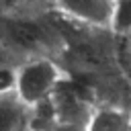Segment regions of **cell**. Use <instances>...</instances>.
<instances>
[{
	"label": "cell",
	"instance_id": "cell-6",
	"mask_svg": "<svg viewBox=\"0 0 131 131\" xmlns=\"http://www.w3.org/2000/svg\"><path fill=\"white\" fill-rule=\"evenodd\" d=\"M27 131H84V121H53L45 127H29Z\"/></svg>",
	"mask_w": 131,
	"mask_h": 131
},
{
	"label": "cell",
	"instance_id": "cell-8",
	"mask_svg": "<svg viewBox=\"0 0 131 131\" xmlns=\"http://www.w3.org/2000/svg\"><path fill=\"white\" fill-rule=\"evenodd\" d=\"M129 43H127V55H129V61H131V35H127Z\"/></svg>",
	"mask_w": 131,
	"mask_h": 131
},
{
	"label": "cell",
	"instance_id": "cell-2",
	"mask_svg": "<svg viewBox=\"0 0 131 131\" xmlns=\"http://www.w3.org/2000/svg\"><path fill=\"white\" fill-rule=\"evenodd\" d=\"M55 6L66 16L78 23L98 29H111L115 0H55Z\"/></svg>",
	"mask_w": 131,
	"mask_h": 131
},
{
	"label": "cell",
	"instance_id": "cell-7",
	"mask_svg": "<svg viewBox=\"0 0 131 131\" xmlns=\"http://www.w3.org/2000/svg\"><path fill=\"white\" fill-rule=\"evenodd\" d=\"M14 82H16V68L0 63V96L14 92Z\"/></svg>",
	"mask_w": 131,
	"mask_h": 131
},
{
	"label": "cell",
	"instance_id": "cell-3",
	"mask_svg": "<svg viewBox=\"0 0 131 131\" xmlns=\"http://www.w3.org/2000/svg\"><path fill=\"white\" fill-rule=\"evenodd\" d=\"M84 131H131V115L123 108L100 106L84 119Z\"/></svg>",
	"mask_w": 131,
	"mask_h": 131
},
{
	"label": "cell",
	"instance_id": "cell-5",
	"mask_svg": "<svg viewBox=\"0 0 131 131\" xmlns=\"http://www.w3.org/2000/svg\"><path fill=\"white\" fill-rule=\"evenodd\" d=\"M111 31L117 35H131V0H115Z\"/></svg>",
	"mask_w": 131,
	"mask_h": 131
},
{
	"label": "cell",
	"instance_id": "cell-4",
	"mask_svg": "<svg viewBox=\"0 0 131 131\" xmlns=\"http://www.w3.org/2000/svg\"><path fill=\"white\" fill-rule=\"evenodd\" d=\"M31 108L25 106L14 92L0 96V131H27Z\"/></svg>",
	"mask_w": 131,
	"mask_h": 131
},
{
	"label": "cell",
	"instance_id": "cell-1",
	"mask_svg": "<svg viewBox=\"0 0 131 131\" xmlns=\"http://www.w3.org/2000/svg\"><path fill=\"white\" fill-rule=\"evenodd\" d=\"M63 80H66V72L53 59L33 57L16 68L14 94L25 106L33 108L39 102L51 98Z\"/></svg>",
	"mask_w": 131,
	"mask_h": 131
}]
</instances>
